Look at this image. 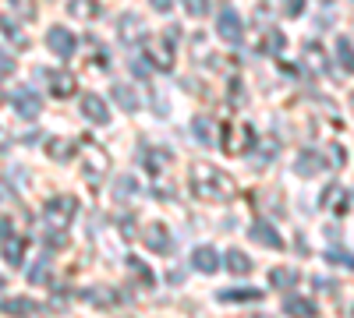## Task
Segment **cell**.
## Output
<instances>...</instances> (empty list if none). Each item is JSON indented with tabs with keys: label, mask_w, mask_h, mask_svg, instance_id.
Segmentation results:
<instances>
[{
	"label": "cell",
	"mask_w": 354,
	"mask_h": 318,
	"mask_svg": "<svg viewBox=\"0 0 354 318\" xmlns=\"http://www.w3.org/2000/svg\"><path fill=\"white\" fill-rule=\"evenodd\" d=\"M25 248H28V237L11 234V219H0V255L8 258V266L25 262Z\"/></svg>",
	"instance_id": "obj_4"
},
{
	"label": "cell",
	"mask_w": 354,
	"mask_h": 318,
	"mask_svg": "<svg viewBox=\"0 0 354 318\" xmlns=\"http://www.w3.org/2000/svg\"><path fill=\"white\" fill-rule=\"evenodd\" d=\"M0 32H4V36L11 39V46H18V50L28 46V39H25V32H21V25L15 21V14H0Z\"/></svg>",
	"instance_id": "obj_22"
},
{
	"label": "cell",
	"mask_w": 354,
	"mask_h": 318,
	"mask_svg": "<svg viewBox=\"0 0 354 318\" xmlns=\"http://www.w3.org/2000/svg\"><path fill=\"white\" fill-rule=\"evenodd\" d=\"M128 272H131V276H135V279H138V283L145 286V290H149V286L156 283V279H153V272L145 269V266L138 262V258H128Z\"/></svg>",
	"instance_id": "obj_29"
},
{
	"label": "cell",
	"mask_w": 354,
	"mask_h": 318,
	"mask_svg": "<svg viewBox=\"0 0 354 318\" xmlns=\"http://www.w3.org/2000/svg\"><path fill=\"white\" fill-rule=\"evenodd\" d=\"M117 39H121L124 46H135V43L145 39V25L135 11H124L121 18H117Z\"/></svg>",
	"instance_id": "obj_8"
},
{
	"label": "cell",
	"mask_w": 354,
	"mask_h": 318,
	"mask_svg": "<svg viewBox=\"0 0 354 318\" xmlns=\"http://www.w3.org/2000/svg\"><path fill=\"white\" fill-rule=\"evenodd\" d=\"M177 36H181V28H177V25H170V28H167V32H163V39H167L170 46L177 43Z\"/></svg>",
	"instance_id": "obj_43"
},
{
	"label": "cell",
	"mask_w": 354,
	"mask_h": 318,
	"mask_svg": "<svg viewBox=\"0 0 354 318\" xmlns=\"http://www.w3.org/2000/svg\"><path fill=\"white\" fill-rule=\"evenodd\" d=\"M283 315L287 318H319V308L301 294H287L283 297Z\"/></svg>",
	"instance_id": "obj_13"
},
{
	"label": "cell",
	"mask_w": 354,
	"mask_h": 318,
	"mask_svg": "<svg viewBox=\"0 0 354 318\" xmlns=\"http://www.w3.org/2000/svg\"><path fill=\"white\" fill-rule=\"evenodd\" d=\"M36 311H39V304L32 297H4L0 301V315H11V318H28Z\"/></svg>",
	"instance_id": "obj_16"
},
{
	"label": "cell",
	"mask_w": 354,
	"mask_h": 318,
	"mask_svg": "<svg viewBox=\"0 0 354 318\" xmlns=\"http://www.w3.org/2000/svg\"><path fill=\"white\" fill-rule=\"evenodd\" d=\"M82 117H85L88 124H106V121H110L106 99L96 96V92H85V96H82Z\"/></svg>",
	"instance_id": "obj_12"
},
{
	"label": "cell",
	"mask_w": 354,
	"mask_h": 318,
	"mask_svg": "<svg viewBox=\"0 0 354 318\" xmlns=\"http://www.w3.org/2000/svg\"><path fill=\"white\" fill-rule=\"evenodd\" d=\"M259 318H270V315H259Z\"/></svg>",
	"instance_id": "obj_46"
},
{
	"label": "cell",
	"mask_w": 354,
	"mask_h": 318,
	"mask_svg": "<svg viewBox=\"0 0 354 318\" xmlns=\"http://www.w3.org/2000/svg\"><path fill=\"white\" fill-rule=\"evenodd\" d=\"M142 163H145V170L149 173H160L167 163H170V152H163V149H145V156H138Z\"/></svg>",
	"instance_id": "obj_27"
},
{
	"label": "cell",
	"mask_w": 354,
	"mask_h": 318,
	"mask_svg": "<svg viewBox=\"0 0 354 318\" xmlns=\"http://www.w3.org/2000/svg\"><path fill=\"white\" fill-rule=\"evenodd\" d=\"M46 46L57 53V57H61V61H68V57L75 53V46H78V39L68 32V28L64 25H53L50 28V32H46Z\"/></svg>",
	"instance_id": "obj_11"
},
{
	"label": "cell",
	"mask_w": 354,
	"mask_h": 318,
	"mask_svg": "<svg viewBox=\"0 0 354 318\" xmlns=\"http://www.w3.org/2000/svg\"><path fill=\"white\" fill-rule=\"evenodd\" d=\"M322 166H326V163H322V156H315V152H298V159H294L298 177H315Z\"/></svg>",
	"instance_id": "obj_23"
},
{
	"label": "cell",
	"mask_w": 354,
	"mask_h": 318,
	"mask_svg": "<svg viewBox=\"0 0 354 318\" xmlns=\"http://www.w3.org/2000/svg\"><path fill=\"white\" fill-rule=\"evenodd\" d=\"M46 276H50V262H46V258H39V262L28 269V283H46Z\"/></svg>",
	"instance_id": "obj_36"
},
{
	"label": "cell",
	"mask_w": 354,
	"mask_h": 318,
	"mask_svg": "<svg viewBox=\"0 0 354 318\" xmlns=\"http://www.w3.org/2000/svg\"><path fill=\"white\" fill-rule=\"evenodd\" d=\"M75 149H78V141H71V138H50L46 141V156L53 163H71Z\"/></svg>",
	"instance_id": "obj_20"
},
{
	"label": "cell",
	"mask_w": 354,
	"mask_h": 318,
	"mask_svg": "<svg viewBox=\"0 0 354 318\" xmlns=\"http://www.w3.org/2000/svg\"><path fill=\"white\" fill-rule=\"evenodd\" d=\"M142 241H145V248L156 251V255H170L174 251V237H170V230L163 223H149V226H145L142 230Z\"/></svg>",
	"instance_id": "obj_10"
},
{
	"label": "cell",
	"mask_w": 354,
	"mask_h": 318,
	"mask_svg": "<svg viewBox=\"0 0 354 318\" xmlns=\"http://www.w3.org/2000/svg\"><path fill=\"white\" fill-rule=\"evenodd\" d=\"M11 103H15V110H18L21 121H36L39 113H43V99H39L32 89H15V92H11Z\"/></svg>",
	"instance_id": "obj_9"
},
{
	"label": "cell",
	"mask_w": 354,
	"mask_h": 318,
	"mask_svg": "<svg viewBox=\"0 0 354 318\" xmlns=\"http://www.w3.org/2000/svg\"><path fill=\"white\" fill-rule=\"evenodd\" d=\"M270 283L277 286V290H290V286L298 283V269H290V266H283V269H273V272H270Z\"/></svg>",
	"instance_id": "obj_26"
},
{
	"label": "cell",
	"mask_w": 354,
	"mask_h": 318,
	"mask_svg": "<svg viewBox=\"0 0 354 318\" xmlns=\"http://www.w3.org/2000/svg\"><path fill=\"white\" fill-rule=\"evenodd\" d=\"M319 209H330V212L344 216V212H347V195H344V188H340V184H326V191H322V198H319Z\"/></svg>",
	"instance_id": "obj_17"
},
{
	"label": "cell",
	"mask_w": 354,
	"mask_h": 318,
	"mask_svg": "<svg viewBox=\"0 0 354 318\" xmlns=\"http://www.w3.org/2000/svg\"><path fill=\"white\" fill-rule=\"evenodd\" d=\"M216 36H220L227 46H241L245 28H241V18H238V11H234V8H223V11H220V18H216Z\"/></svg>",
	"instance_id": "obj_5"
},
{
	"label": "cell",
	"mask_w": 354,
	"mask_h": 318,
	"mask_svg": "<svg viewBox=\"0 0 354 318\" xmlns=\"http://www.w3.org/2000/svg\"><path fill=\"white\" fill-rule=\"evenodd\" d=\"M145 43V61H149V68H156V71H170L174 68V46L160 36H153V39H142Z\"/></svg>",
	"instance_id": "obj_6"
},
{
	"label": "cell",
	"mask_w": 354,
	"mask_h": 318,
	"mask_svg": "<svg viewBox=\"0 0 354 318\" xmlns=\"http://www.w3.org/2000/svg\"><path fill=\"white\" fill-rule=\"evenodd\" d=\"M192 266H195L198 272H205V276H213V272L220 269V255H216L209 244H202V248L192 251Z\"/></svg>",
	"instance_id": "obj_18"
},
{
	"label": "cell",
	"mask_w": 354,
	"mask_h": 318,
	"mask_svg": "<svg viewBox=\"0 0 354 318\" xmlns=\"http://www.w3.org/2000/svg\"><path fill=\"white\" fill-rule=\"evenodd\" d=\"M50 92H53L57 99H68V96H75V92H78V81H75V74H71V71H64V68H57V71L50 74Z\"/></svg>",
	"instance_id": "obj_14"
},
{
	"label": "cell",
	"mask_w": 354,
	"mask_h": 318,
	"mask_svg": "<svg viewBox=\"0 0 354 318\" xmlns=\"http://www.w3.org/2000/svg\"><path fill=\"white\" fill-rule=\"evenodd\" d=\"M220 266H227V272H234V276H248V272H252V258H248L245 251H238V248H230V251L220 258Z\"/></svg>",
	"instance_id": "obj_21"
},
{
	"label": "cell",
	"mask_w": 354,
	"mask_h": 318,
	"mask_svg": "<svg viewBox=\"0 0 354 318\" xmlns=\"http://www.w3.org/2000/svg\"><path fill=\"white\" fill-rule=\"evenodd\" d=\"M68 14H75V18H100V0H68Z\"/></svg>",
	"instance_id": "obj_24"
},
{
	"label": "cell",
	"mask_w": 354,
	"mask_h": 318,
	"mask_svg": "<svg viewBox=\"0 0 354 318\" xmlns=\"http://www.w3.org/2000/svg\"><path fill=\"white\" fill-rule=\"evenodd\" d=\"M223 146L241 156V152H248L255 146V131L248 124H223Z\"/></svg>",
	"instance_id": "obj_7"
},
{
	"label": "cell",
	"mask_w": 354,
	"mask_h": 318,
	"mask_svg": "<svg viewBox=\"0 0 354 318\" xmlns=\"http://www.w3.org/2000/svg\"><path fill=\"white\" fill-rule=\"evenodd\" d=\"M170 4H174V0H149V8H153V11H160V14H167V11H170Z\"/></svg>",
	"instance_id": "obj_41"
},
{
	"label": "cell",
	"mask_w": 354,
	"mask_h": 318,
	"mask_svg": "<svg viewBox=\"0 0 354 318\" xmlns=\"http://www.w3.org/2000/svg\"><path fill=\"white\" fill-rule=\"evenodd\" d=\"M283 11H287L290 18H298V14L305 11V0H283Z\"/></svg>",
	"instance_id": "obj_39"
},
{
	"label": "cell",
	"mask_w": 354,
	"mask_h": 318,
	"mask_svg": "<svg viewBox=\"0 0 354 318\" xmlns=\"http://www.w3.org/2000/svg\"><path fill=\"white\" fill-rule=\"evenodd\" d=\"M213 121H205V117H195V124H192V135L202 141V146H213Z\"/></svg>",
	"instance_id": "obj_30"
},
{
	"label": "cell",
	"mask_w": 354,
	"mask_h": 318,
	"mask_svg": "<svg viewBox=\"0 0 354 318\" xmlns=\"http://www.w3.org/2000/svg\"><path fill=\"white\" fill-rule=\"evenodd\" d=\"M347 163V149L344 146H330V166H344Z\"/></svg>",
	"instance_id": "obj_38"
},
{
	"label": "cell",
	"mask_w": 354,
	"mask_h": 318,
	"mask_svg": "<svg viewBox=\"0 0 354 318\" xmlns=\"http://www.w3.org/2000/svg\"><path fill=\"white\" fill-rule=\"evenodd\" d=\"M216 301L220 304H255V301H262V290L259 286H234V290H220Z\"/></svg>",
	"instance_id": "obj_15"
},
{
	"label": "cell",
	"mask_w": 354,
	"mask_h": 318,
	"mask_svg": "<svg viewBox=\"0 0 354 318\" xmlns=\"http://www.w3.org/2000/svg\"><path fill=\"white\" fill-rule=\"evenodd\" d=\"M192 191H195V198H202V201H227V198H234V177L230 173H223L220 166H213V163H195L192 166Z\"/></svg>",
	"instance_id": "obj_1"
},
{
	"label": "cell",
	"mask_w": 354,
	"mask_h": 318,
	"mask_svg": "<svg viewBox=\"0 0 354 318\" xmlns=\"http://www.w3.org/2000/svg\"><path fill=\"white\" fill-rule=\"evenodd\" d=\"M181 4H185V11L192 18H205V14H209V0H181Z\"/></svg>",
	"instance_id": "obj_34"
},
{
	"label": "cell",
	"mask_w": 354,
	"mask_h": 318,
	"mask_svg": "<svg viewBox=\"0 0 354 318\" xmlns=\"http://www.w3.org/2000/svg\"><path fill=\"white\" fill-rule=\"evenodd\" d=\"M280 46H283V36H280V32H273V28H270V32L262 36V43H259V53H277Z\"/></svg>",
	"instance_id": "obj_32"
},
{
	"label": "cell",
	"mask_w": 354,
	"mask_h": 318,
	"mask_svg": "<svg viewBox=\"0 0 354 318\" xmlns=\"http://www.w3.org/2000/svg\"><path fill=\"white\" fill-rule=\"evenodd\" d=\"M15 68H18V64H15V57H11L8 50H0V78H11Z\"/></svg>",
	"instance_id": "obj_37"
},
{
	"label": "cell",
	"mask_w": 354,
	"mask_h": 318,
	"mask_svg": "<svg viewBox=\"0 0 354 318\" xmlns=\"http://www.w3.org/2000/svg\"><path fill=\"white\" fill-rule=\"evenodd\" d=\"M305 53H308V61L315 64L312 71H315V74H326V57H322V46H319V43H308Z\"/></svg>",
	"instance_id": "obj_31"
},
{
	"label": "cell",
	"mask_w": 354,
	"mask_h": 318,
	"mask_svg": "<svg viewBox=\"0 0 354 318\" xmlns=\"http://www.w3.org/2000/svg\"><path fill=\"white\" fill-rule=\"evenodd\" d=\"M117 191H121V195H131V191H135V181H131V177H121V184H117Z\"/></svg>",
	"instance_id": "obj_42"
},
{
	"label": "cell",
	"mask_w": 354,
	"mask_h": 318,
	"mask_svg": "<svg viewBox=\"0 0 354 318\" xmlns=\"http://www.w3.org/2000/svg\"><path fill=\"white\" fill-rule=\"evenodd\" d=\"M337 61L344 64V71H351L354 74V46H351V39H337Z\"/></svg>",
	"instance_id": "obj_28"
},
{
	"label": "cell",
	"mask_w": 354,
	"mask_h": 318,
	"mask_svg": "<svg viewBox=\"0 0 354 318\" xmlns=\"http://www.w3.org/2000/svg\"><path fill=\"white\" fill-rule=\"evenodd\" d=\"M0 290H4V276H0Z\"/></svg>",
	"instance_id": "obj_44"
},
{
	"label": "cell",
	"mask_w": 354,
	"mask_h": 318,
	"mask_svg": "<svg viewBox=\"0 0 354 318\" xmlns=\"http://www.w3.org/2000/svg\"><path fill=\"white\" fill-rule=\"evenodd\" d=\"M326 262H333V266H344V269H354V255L330 248V251H326Z\"/></svg>",
	"instance_id": "obj_33"
},
{
	"label": "cell",
	"mask_w": 354,
	"mask_h": 318,
	"mask_svg": "<svg viewBox=\"0 0 354 318\" xmlns=\"http://www.w3.org/2000/svg\"><path fill=\"white\" fill-rule=\"evenodd\" d=\"M11 11L18 18H36V0H11Z\"/></svg>",
	"instance_id": "obj_35"
},
{
	"label": "cell",
	"mask_w": 354,
	"mask_h": 318,
	"mask_svg": "<svg viewBox=\"0 0 354 318\" xmlns=\"http://www.w3.org/2000/svg\"><path fill=\"white\" fill-rule=\"evenodd\" d=\"M131 71H135L138 78H145V74H149V61H138V57H135V61H131Z\"/></svg>",
	"instance_id": "obj_40"
},
{
	"label": "cell",
	"mask_w": 354,
	"mask_h": 318,
	"mask_svg": "<svg viewBox=\"0 0 354 318\" xmlns=\"http://www.w3.org/2000/svg\"><path fill=\"white\" fill-rule=\"evenodd\" d=\"M351 110H354V92H351Z\"/></svg>",
	"instance_id": "obj_45"
},
{
	"label": "cell",
	"mask_w": 354,
	"mask_h": 318,
	"mask_svg": "<svg viewBox=\"0 0 354 318\" xmlns=\"http://www.w3.org/2000/svg\"><path fill=\"white\" fill-rule=\"evenodd\" d=\"M113 103L121 106L124 113H135L138 110V96L128 89V85H113Z\"/></svg>",
	"instance_id": "obj_25"
},
{
	"label": "cell",
	"mask_w": 354,
	"mask_h": 318,
	"mask_svg": "<svg viewBox=\"0 0 354 318\" xmlns=\"http://www.w3.org/2000/svg\"><path fill=\"white\" fill-rule=\"evenodd\" d=\"M78 149H82V170H85V177L100 184L110 177V156L103 152V146H96V141H78Z\"/></svg>",
	"instance_id": "obj_3"
},
{
	"label": "cell",
	"mask_w": 354,
	"mask_h": 318,
	"mask_svg": "<svg viewBox=\"0 0 354 318\" xmlns=\"http://www.w3.org/2000/svg\"><path fill=\"white\" fill-rule=\"evenodd\" d=\"M75 216H78V201L71 195H57V198H50L43 206V223H46L50 234H68V226L75 223Z\"/></svg>",
	"instance_id": "obj_2"
},
{
	"label": "cell",
	"mask_w": 354,
	"mask_h": 318,
	"mask_svg": "<svg viewBox=\"0 0 354 318\" xmlns=\"http://www.w3.org/2000/svg\"><path fill=\"white\" fill-rule=\"evenodd\" d=\"M252 237H255L262 248H270V251H280V248H283V237L277 234V230H273L270 223H262V219H255V223H252Z\"/></svg>",
	"instance_id": "obj_19"
}]
</instances>
